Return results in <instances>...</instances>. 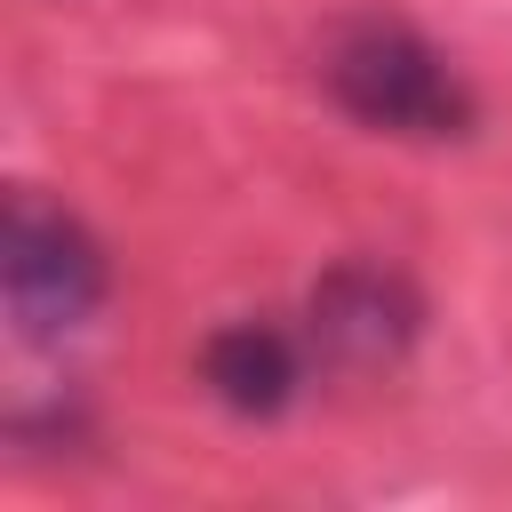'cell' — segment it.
<instances>
[{
  "instance_id": "6da1fadb",
  "label": "cell",
  "mask_w": 512,
  "mask_h": 512,
  "mask_svg": "<svg viewBox=\"0 0 512 512\" xmlns=\"http://www.w3.org/2000/svg\"><path fill=\"white\" fill-rule=\"evenodd\" d=\"M320 80L376 136H424V144H440V136L472 128V88L400 16H352V24H336V40L320 56Z\"/></svg>"
},
{
  "instance_id": "7a4b0ae2",
  "label": "cell",
  "mask_w": 512,
  "mask_h": 512,
  "mask_svg": "<svg viewBox=\"0 0 512 512\" xmlns=\"http://www.w3.org/2000/svg\"><path fill=\"white\" fill-rule=\"evenodd\" d=\"M104 288H112V272H104L96 232L56 200L16 192L0 216V296H8L16 336H32V344L72 336L104 304Z\"/></svg>"
},
{
  "instance_id": "3957f363",
  "label": "cell",
  "mask_w": 512,
  "mask_h": 512,
  "mask_svg": "<svg viewBox=\"0 0 512 512\" xmlns=\"http://www.w3.org/2000/svg\"><path fill=\"white\" fill-rule=\"evenodd\" d=\"M424 328V296L408 272L392 264H328L304 296V344L328 360V368H392Z\"/></svg>"
},
{
  "instance_id": "277c9868",
  "label": "cell",
  "mask_w": 512,
  "mask_h": 512,
  "mask_svg": "<svg viewBox=\"0 0 512 512\" xmlns=\"http://www.w3.org/2000/svg\"><path fill=\"white\" fill-rule=\"evenodd\" d=\"M200 384H208L216 408L264 424V416H280V408L296 400V384H304V344H296L280 320H232V328H216V336L200 344Z\"/></svg>"
}]
</instances>
